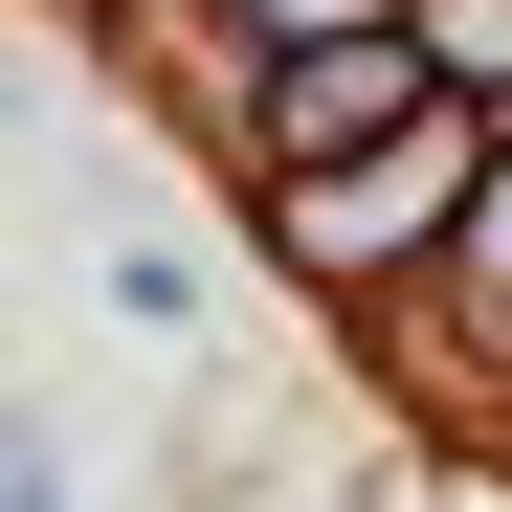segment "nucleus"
Here are the masks:
<instances>
[{"instance_id":"nucleus-1","label":"nucleus","mask_w":512,"mask_h":512,"mask_svg":"<svg viewBox=\"0 0 512 512\" xmlns=\"http://www.w3.org/2000/svg\"><path fill=\"white\" fill-rule=\"evenodd\" d=\"M446 179H468V134H401L379 179H312V201H290V245H312V268H379V245L446 223Z\"/></svg>"}]
</instances>
